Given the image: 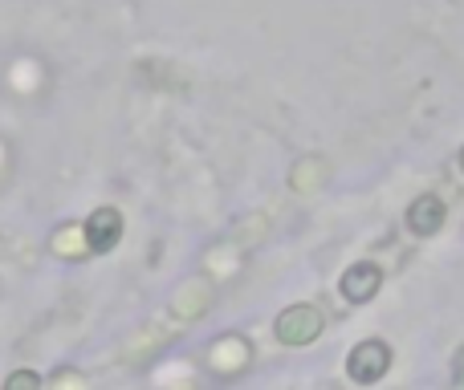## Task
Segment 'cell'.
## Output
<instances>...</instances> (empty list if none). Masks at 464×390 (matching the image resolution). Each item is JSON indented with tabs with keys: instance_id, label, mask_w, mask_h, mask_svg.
I'll return each mask as SVG.
<instances>
[{
	"instance_id": "obj_1",
	"label": "cell",
	"mask_w": 464,
	"mask_h": 390,
	"mask_svg": "<svg viewBox=\"0 0 464 390\" xmlns=\"http://www.w3.org/2000/svg\"><path fill=\"white\" fill-rule=\"evenodd\" d=\"M322 326H326V321H322L318 305L297 301V305H289V309L277 313V321H273V334H277L281 346H310V342H318Z\"/></svg>"
},
{
	"instance_id": "obj_2",
	"label": "cell",
	"mask_w": 464,
	"mask_h": 390,
	"mask_svg": "<svg viewBox=\"0 0 464 390\" xmlns=\"http://www.w3.org/2000/svg\"><path fill=\"white\" fill-rule=\"evenodd\" d=\"M387 370H392V346L379 342V338H371V342H359L351 350V358H346V375H351L354 383H362V386L379 383Z\"/></svg>"
},
{
	"instance_id": "obj_3",
	"label": "cell",
	"mask_w": 464,
	"mask_h": 390,
	"mask_svg": "<svg viewBox=\"0 0 464 390\" xmlns=\"http://www.w3.org/2000/svg\"><path fill=\"white\" fill-rule=\"evenodd\" d=\"M82 232H86L90 252H111V248L122 240V212L119 207H94Z\"/></svg>"
},
{
	"instance_id": "obj_4",
	"label": "cell",
	"mask_w": 464,
	"mask_h": 390,
	"mask_svg": "<svg viewBox=\"0 0 464 390\" xmlns=\"http://www.w3.org/2000/svg\"><path fill=\"white\" fill-rule=\"evenodd\" d=\"M379 285H383V269H379L375 261L351 264V269L343 272V281H338V289H343V297H346V301H351V305L371 301V297L379 293Z\"/></svg>"
},
{
	"instance_id": "obj_5",
	"label": "cell",
	"mask_w": 464,
	"mask_h": 390,
	"mask_svg": "<svg viewBox=\"0 0 464 390\" xmlns=\"http://www.w3.org/2000/svg\"><path fill=\"white\" fill-rule=\"evenodd\" d=\"M444 215H449V207H444L440 195H420L416 204L408 207V228L416 232V236H436V232L444 228Z\"/></svg>"
},
{
	"instance_id": "obj_6",
	"label": "cell",
	"mask_w": 464,
	"mask_h": 390,
	"mask_svg": "<svg viewBox=\"0 0 464 390\" xmlns=\"http://www.w3.org/2000/svg\"><path fill=\"white\" fill-rule=\"evenodd\" d=\"M8 386H41V378L29 370H16V375H8Z\"/></svg>"
},
{
	"instance_id": "obj_7",
	"label": "cell",
	"mask_w": 464,
	"mask_h": 390,
	"mask_svg": "<svg viewBox=\"0 0 464 390\" xmlns=\"http://www.w3.org/2000/svg\"><path fill=\"white\" fill-rule=\"evenodd\" d=\"M460 171H464V151H460Z\"/></svg>"
}]
</instances>
